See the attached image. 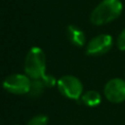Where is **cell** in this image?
<instances>
[{"label": "cell", "mask_w": 125, "mask_h": 125, "mask_svg": "<svg viewBox=\"0 0 125 125\" xmlns=\"http://www.w3.org/2000/svg\"><path fill=\"white\" fill-rule=\"evenodd\" d=\"M122 8L120 0H103L92 11L90 21L95 25L108 23L121 15Z\"/></svg>", "instance_id": "1"}, {"label": "cell", "mask_w": 125, "mask_h": 125, "mask_svg": "<svg viewBox=\"0 0 125 125\" xmlns=\"http://www.w3.org/2000/svg\"><path fill=\"white\" fill-rule=\"evenodd\" d=\"M60 93L67 99L79 100L83 93V85L81 81L73 75H64L57 82Z\"/></svg>", "instance_id": "3"}, {"label": "cell", "mask_w": 125, "mask_h": 125, "mask_svg": "<svg viewBox=\"0 0 125 125\" xmlns=\"http://www.w3.org/2000/svg\"><path fill=\"white\" fill-rule=\"evenodd\" d=\"M31 79L26 74H11L3 81V88L14 95H24L29 91Z\"/></svg>", "instance_id": "4"}, {"label": "cell", "mask_w": 125, "mask_h": 125, "mask_svg": "<svg viewBox=\"0 0 125 125\" xmlns=\"http://www.w3.org/2000/svg\"><path fill=\"white\" fill-rule=\"evenodd\" d=\"M46 56L39 47H32L24 60V73L30 79H40L45 74Z\"/></svg>", "instance_id": "2"}, {"label": "cell", "mask_w": 125, "mask_h": 125, "mask_svg": "<svg viewBox=\"0 0 125 125\" xmlns=\"http://www.w3.org/2000/svg\"><path fill=\"white\" fill-rule=\"evenodd\" d=\"M80 99H81V102L85 105L91 106V107L99 105L102 102V97H101L100 93L95 90H89V91L85 92L84 94H82Z\"/></svg>", "instance_id": "8"}, {"label": "cell", "mask_w": 125, "mask_h": 125, "mask_svg": "<svg viewBox=\"0 0 125 125\" xmlns=\"http://www.w3.org/2000/svg\"><path fill=\"white\" fill-rule=\"evenodd\" d=\"M66 36L71 44L77 47H82L85 44L86 38L84 32L76 25L70 24L66 28Z\"/></svg>", "instance_id": "7"}, {"label": "cell", "mask_w": 125, "mask_h": 125, "mask_svg": "<svg viewBox=\"0 0 125 125\" xmlns=\"http://www.w3.org/2000/svg\"><path fill=\"white\" fill-rule=\"evenodd\" d=\"M48 117L43 114L35 115L27 122V125H48Z\"/></svg>", "instance_id": "10"}, {"label": "cell", "mask_w": 125, "mask_h": 125, "mask_svg": "<svg viewBox=\"0 0 125 125\" xmlns=\"http://www.w3.org/2000/svg\"><path fill=\"white\" fill-rule=\"evenodd\" d=\"M40 79L43 81L45 87H47V88H52V87H54V86L57 84V82H58V81L56 80V78H55L53 75H51V74H46V73H45Z\"/></svg>", "instance_id": "11"}, {"label": "cell", "mask_w": 125, "mask_h": 125, "mask_svg": "<svg viewBox=\"0 0 125 125\" xmlns=\"http://www.w3.org/2000/svg\"><path fill=\"white\" fill-rule=\"evenodd\" d=\"M104 93L105 98L114 104L125 101V80L121 78H112L104 86Z\"/></svg>", "instance_id": "6"}, {"label": "cell", "mask_w": 125, "mask_h": 125, "mask_svg": "<svg viewBox=\"0 0 125 125\" xmlns=\"http://www.w3.org/2000/svg\"><path fill=\"white\" fill-rule=\"evenodd\" d=\"M45 88L46 87H45V85L41 79H31L29 91L27 94L30 98L36 99V98H39L43 94Z\"/></svg>", "instance_id": "9"}, {"label": "cell", "mask_w": 125, "mask_h": 125, "mask_svg": "<svg viewBox=\"0 0 125 125\" xmlns=\"http://www.w3.org/2000/svg\"><path fill=\"white\" fill-rule=\"evenodd\" d=\"M116 44H117V48L120 51H125V28L119 33Z\"/></svg>", "instance_id": "12"}, {"label": "cell", "mask_w": 125, "mask_h": 125, "mask_svg": "<svg viewBox=\"0 0 125 125\" xmlns=\"http://www.w3.org/2000/svg\"><path fill=\"white\" fill-rule=\"evenodd\" d=\"M112 37L109 34H100L92 38L86 47V53L90 56H101L107 53L112 47Z\"/></svg>", "instance_id": "5"}]
</instances>
